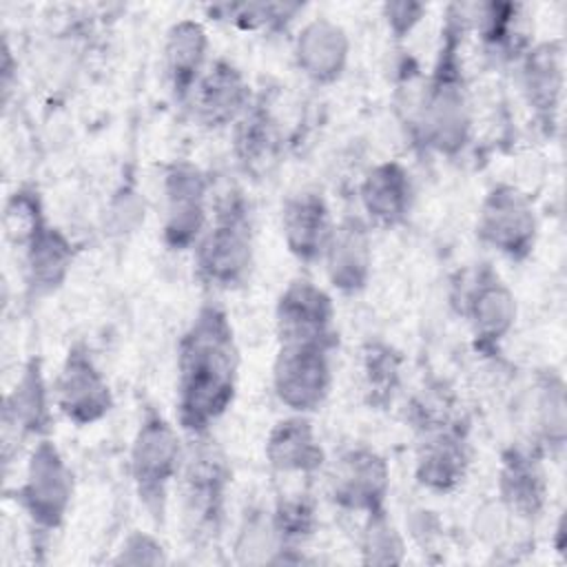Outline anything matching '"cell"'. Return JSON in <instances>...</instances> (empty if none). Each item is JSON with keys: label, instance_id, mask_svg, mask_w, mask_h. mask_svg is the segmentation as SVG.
I'll use <instances>...</instances> for the list:
<instances>
[{"label": "cell", "instance_id": "8fae6325", "mask_svg": "<svg viewBox=\"0 0 567 567\" xmlns=\"http://www.w3.org/2000/svg\"><path fill=\"white\" fill-rule=\"evenodd\" d=\"M390 467L370 447H350L339 454L330 470V496L350 512L374 514L385 509Z\"/></svg>", "mask_w": 567, "mask_h": 567}, {"label": "cell", "instance_id": "6da1fadb", "mask_svg": "<svg viewBox=\"0 0 567 567\" xmlns=\"http://www.w3.org/2000/svg\"><path fill=\"white\" fill-rule=\"evenodd\" d=\"M239 348L228 315L204 303L177 350V419L188 434H206L235 401Z\"/></svg>", "mask_w": 567, "mask_h": 567}, {"label": "cell", "instance_id": "52a82bcc", "mask_svg": "<svg viewBox=\"0 0 567 567\" xmlns=\"http://www.w3.org/2000/svg\"><path fill=\"white\" fill-rule=\"evenodd\" d=\"M476 235L507 259L523 261L529 257L538 235V219L529 197L509 184L494 186L481 204Z\"/></svg>", "mask_w": 567, "mask_h": 567}, {"label": "cell", "instance_id": "ac0fdd59", "mask_svg": "<svg viewBox=\"0 0 567 567\" xmlns=\"http://www.w3.org/2000/svg\"><path fill=\"white\" fill-rule=\"evenodd\" d=\"M467 443L450 425H427L416 450V481L434 492L454 489L467 472Z\"/></svg>", "mask_w": 567, "mask_h": 567}, {"label": "cell", "instance_id": "9a60e30c", "mask_svg": "<svg viewBox=\"0 0 567 567\" xmlns=\"http://www.w3.org/2000/svg\"><path fill=\"white\" fill-rule=\"evenodd\" d=\"M190 97L197 120L210 128L237 122L252 104L248 82L228 60H215L202 73Z\"/></svg>", "mask_w": 567, "mask_h": 567}, {"label": "cell", "instance_id": "f1b7e54d", "mask_svg": "<svg viewBox=\"0 0 567 567\" xmlns=\"http://www.w3.org/2000/svg\"><path fill=\"white\" fill-rule=\"evenodd\" d=\"M47 226L42 202L35 188L22 186L18 188L4 206L2 228L11 244L27 248V244Z\"/></svg>", "mask_w": 567, "mask_h": 567}, {"label": "cell", "instance_id": "83f0119b", "mask_svg": "<svg viewBox=\"0 0 567 567\" xmlns=\"http://www.w3.org/2000/svg\"><path fill=\"white\" fill-rule=\"evenodd\" d=\"M399 354L385 343H368L363 350V388L372 408L392 403L399 388Z\"/></svg>", "mask_w": 567, "mask_h": 567}, {"label": "cell", "instance_id": "d6986e66", "mask_svg": "<svg viewBox=\"0 0 567 567\" xmlns=\"http://www.w3.org/2000/svg\"><path fill=\"white\" fill-rule=\"evenodd\" d=\"M281 233L288 250L299 261L308 264L323 257L328 237L332 233L326 199L312 190L288 197L281 208Z\"/></svg>", "mask_w": 567, "mask_h": 567}, {"label": "cell", "instance_id": "5bb4252c", "mask_svg": "<svg viewBox=\"0 0 567 567\" xmlns=\"http://www.w3.org/2000/svg\"><path fill=\"white\" fill-rule=\"evenodd\" d=\"M523 93L545 133H554L558 126L563 84H565V64H563V44L558 40L540 42L529 47L523 53L520 64Z\"/></svg>", "mask_w": 567, "mask_h": 567}, {"label": "cell", "instance_id": "484cf974", "mask_svg": "<svg viewBox=\"0 0 567 567\" xmlns=\"http://www.w3.org/2000/svg\"><path fill=\"white\" fill-rule=\"evenodd\" d=\"M235 153L250 173H264L277 159L279 131L270 111L261 102H252L235 122Z\"/></svg>", "mask_w": 567, "mask_h": 567}, {"label": "cell", "instance_id": "277c9868", "mask_svg": "<svg viewBox=\"0 0 567 567\" xmlns=\"http://www.w3.org/2000/svg\"><path fill=\"white\" fill-rule=\"evenodd\" d=\"M228 487L230 467L224 452L208 432L193 434L182 465V514L193 543L204 545L219 536Z\"/></svg>", "mask_w": 567, "mask_h": 567}, {"label": "cell", "instance_id": "1f68e13d", "mask_svg": "<svg viewBox=\"0 0 567 567\" xmlns=\"http://www.w3.org/2000/svg\"><path fill=\"white\" fill-rule=\"evenodd\" d=\"M538 427L549 450L565 443V385L558 374H549L538 388Z\"/></svg>", "mask_w": 567, "mask_h": 567}, {"label": "cell", "instance_id": "f546056e", "mask_svg": "<svg viewBox=\"0 0 567 567\" xmlns=\"http://www.w3.org/2000/svg\"><path fill=\"white\" fill-rule=\"evenodd\" d=\"M272 527L277 534V540L284 545L288 543H301L308 536H312L315 529V503L308 494H290L279 498L275 512H272Z\"/></svg>", "mask_w": 567, "mask_h": 567}, {"label": "cell", "instance_id": "2e32d148", "mask_svg": "<svg viewBox=\"0 0 567 567\" xmlns=\"http://www.w3.org/2000/svg\"><path fill=\"white\" fill-rule=\"evenodd\" d=\"M323 259L328 279L337 290L346 295L363 290L372 270L370 226L361 217H343L332 226Z\"/></svg>", "mask_w": 567, "mask_h": 567}, {"label": "cell", "instance_id": "603a6c76", "mask_svg": "<svg viewBox=\"0 0 567 567\" xmlns=\"http://www.w3.org/2000/svg\"><path fill=\"white\" fill-rule=\"evenodd\" d=\"M208 51V38L197 20H179L166 31L164 64L175 100L190 97L202 78V66Z\"/></svg>", "mask_w": 567, "mask_h": 567}, {"label": "cell", "instance_id": "7c38bea8", "mask_svg": "<svg viewBox=\"0 0 567 567\" xmlns=\"http://www.w3.org/2000/svg\"><path fill=\"white\" fill-rule=\"evenodd\" d=\"M208 182L193 164H173L164 177L166 217L164 239L173 250H186L199 241L206 224Z\"/></svg>", "mask_w": 567, "mask_h": 567}, {"label": "cell", "instance_id": "4dcf8cb0", "mask_svg": "<svg viewBox=\"0 0 567 567\" xmlns=\"http://www.w3.org/2000/svg\"><path fill=\"white\" fill-rule=\"evenodd\" d=\"M303 4H255V2H241V4H217L210 9V13L226 18L239 29H281L286 22H290Z\"/></svg>", "mask_w": 567, "mask_h": 567}, {"label": "cell", "instance_id": "836d02e7", "mask_svg": "<svg viewBox=\"0 0 567 567\" xmlns=\"http://www.w3.org/2000/svg\"><path fill=\"white\" fill-rule=\"evenodd\" d=\"M427 11L421 2H388L383 4V16L388 22V29L394 33V38H405L423 18Z\"/></svg>", "mask_w": 567, "mask_h": 567}, {"label": "cell", "instance_id": "d6a6232c", "mask_svg": "<svg viewBox=\"0 0 567 567\" xmlns=\"http://www.w3.org/2000/svg\"><path fill=\"white\" fill-rule=\"evenodd\" d=\"M401 538L390 525L385 509L368 514V525L363 534V551L370 563H399L401 560Z\"/></svg>", "mask_w": 567, "mask_h": 567}, {"label": "cell", "instance_id": "5b68a950", "mask_svg": "<svg viewBox=\"0 0 567 567\" xmlns=\"http://www.w3.org/2000/svg\"><path fill=\"white\" fill-rule=\"evenodd\" d=\"M182 447L175 427L157 412H146L131 445V476L142 505L162 518L168 487L182 470Z\"/></svg>", "mask_w": 567, "mask_h": 567}, {"label": "cell", "instance_id": "44dd1931", "mask_svg": "<svg viewBox=\"0 0 567 567\" xmlns=\"http://www.w3.org/2000/svg\"><path fill=\"white\" fill-rule=\"evenodd\" d=\"M2 425L4 434L13 432L16 439L35 434L42 436L49 432L51 425V410H49V392L42 374V363L38 357L29 359L16 381L13 390L4 399L2 410Z\"/></svg>", "mask_w": 567, "mask_h": 567}, {"label": "cell", "instance_id": "4316f807", "mask_svg": "<svg viewBox=\"0 0 567 567\" xmlns=\"http://www.w3.org/2000/svg\"><path fill=\"white\" fill-rule=\"evenodd\" d=\"M481 11V35L485 47L503 55H523L527 47V33L520 29L523 4L512 2H489L478 7Z\"/></svg>", "mask_w": 567, "mask_h": 567}, {"label": "cell", "instance_id": "ba28073f", "mask_svg": "<svg viewBox=\"0 0 567 567\" xmlns=\"http://www.w3.org/2000/svg\"><path fill=\"white\" fill-rule=\"evenodd\" d=\"M71 496V470L66 467L60 450L51 441L42 439L29 456L18 501L35 527L55 529L66 516Z\"/></svg>", "mask_w": 567, "mask_h": 567}, {"label": "cell", "instance_id": "3957f363", "mask_svg": "<svg viewBox=\"0 0 567 567\" xmlns=\"http://www.w3.org/2000/svg\"><path fill=\"white\" fill-rule=\"evenodd\" d=\"M252 268L250 208L239 190H226L215 206L213 224L195 244V270L202 284L217 290L244 286Z\"/></svg>", "mask_w": 567, "mask_h": 567}, {"label": "cell", "instance_id": "ffe728a7", "mask_svg": "<svg viewBox=\"0 0 567 567\" xmlns=\"http://www.w3.org/2000/svg\"><path fill=\"white\" fill-rule=\"evenodd\" d=\"M363 210L377 226L392 228L405 221L412 206V182L399 162H381L370 168L359 188Z\"/></svg>", "mask_w": 567, "mask_h": 567}, {"label": "cell", "instance_id": "e0dca14e", "mask_svg": "<svg viewBox=\"0 0 567 567\" xmlns=\"http://www.w3.org/2000/svg\"><path fill=\"white\" fill-rule=\"evenodd\" d=\"M348 33L330 18L310 20L295 40V62L299 71L317 84L339 80L348 64Z\"/></svg>", "mask_w": 567, "mask_h": 567}, {"label": "cell", "instance_id": "30bf717a", "mask_svg": "<svg viewBox=\"0 0 567 567\" xmlns=\"http://www.w3.org/2000/svg\"><path fill=\"white\" fill-rule=\"evenodd\" d=\"M279 343H337L334 303L310 279H292L277 301Z\"/></svg>", "mask_w": 567, "mask_h": 567}, {"label": "cell", "instance_id": "9c48e42d", "mask_svg": "<svg viewBox=\"0 0 567 567\" xmlns=\"http://www.w3.org/2000/svg\"><path fill=\"white\" fill-rule=\"evenodd\" d=\"M53 396L60 412L75 425H91L113 408L111 388L82 343L69 348L53 383Z\"/></svg>", "mask_w": 567, "mask_h": 567}, {"label": "cell", "instance_id": "4fadbf2b", "mask_svg": "<svg viewBox=\"0 0 567 567\" xmlns=\"http://www.w3.org/2000/svg\"><path fill=\"white\" fill-rule=\"evenodd\" d=\"M463 312L481 348H494L516 321V299L505 281L483 264L463 295Z\"/></svg>", "mask_w": 567, "mask_h": 567}, {"label": "cell", "instance_id": "7a4b0ae2", "mask_svg": "<svg viewBox=\"0 0 567 567\" xmlns=\"http://www.w3.org/2000/svg\"><path fill=\"white\" fill-rule=\"evenodd\" d=\"M465 7L452 4L441 31V49L430 80L423 84V95L416 113V131L425 146L454 155L470 137L472 117L467 89L461 62V42L465 33Z\"/></svg>", "mask_w": 567, "mask_h": 567}, {"label": "cell", "instance_id": "7402d4cb", "mask_svg": "<svg viewBox=\"0 0 567 567\" xmlns=\"http://www.w3.org/2000/svg\"><path fill=\"white\" fill-rule=\"evenodd\" d=\"M266 458L279 474H312L323 461V447L312 423L303 414H295L275 423L266 441Z\"/></svg>", "mask_w": 567, "mask_h": 567}, {"label": "cell", "instance_id": "8992f818", "mask_svg": "<svg viewBox=\"0 0 567 567\" xmlns=\"http://www.w3.org/2000/svg\"><path fill=\"white\" fill-rule=\"evenodd\" d=\"M330 343H279L272 365V388L277 399L295 414L321 408L330 394L332 368Z\"/></svg>", "mask_w": 567, "mask_h": 567}, {"label": "cell", "instance_id": "cb8c5ba5", "mask_svg": "<svg viewBox=\"0 0 567 567\" xmlns=\"http://www.w3.org/2000/svg\"><path fill=\"white\" fill-rule=\"evenodd\" d=\"M501 498L509 512L534 518L543 512L547 496V481L540 461L525 450H507L498 472Z\"/></svg>", "mask_w": 567, "mask_h": 567}, {"label": "cell", "instance_id": "d4e9b609", "mask_svg": "<svg viewBox=\"0 0 567 567\" xmlns=\"http://www.w3.org/2000/svg\"><path fill=\"white\" fill-rule=\"evenodd\" d=\"M27 284L35 295L58 290L73 264L71 241L53 226H44L24 248Z\"/></svg>", "mask_w": 567, "mask_h": 567}]
</instances>
